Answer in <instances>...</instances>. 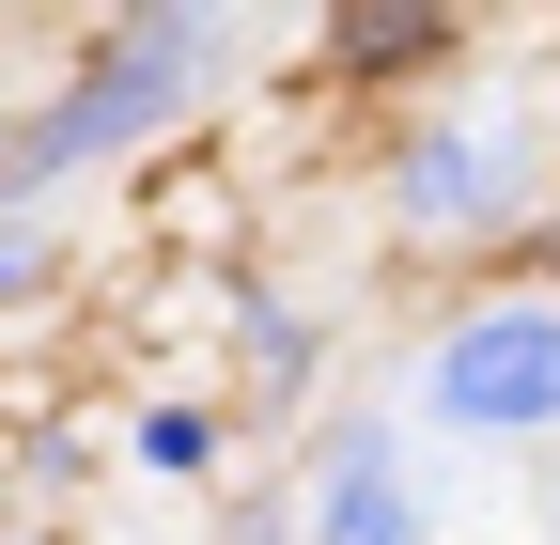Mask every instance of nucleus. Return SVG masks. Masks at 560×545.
<instances>
[{
  "label": "nucleus",
  "instance_id": "obj_1",
  "mask_svg": "<svg viewBox=\"0 0 560 545\" xmlns=\"http://www.w3.org/2000/svg\"><path fill=\"white\" fill-rule=\"evenodd\" d=\"M187 62H202V32H187V16H156L140 47H109V79H79V94H62V109L32 125V141H16V187H47V172H79V156H109L125 125H156V109L187 94Z\"/></svg>",
  "mask_w": 560,
  "mask_h": 545
},
{
  "label": "nucleus",
  "instance_id": "obj_3",
  "mask_svg": "<svg viewBox=\"0 0 560 545\" xmlns=\"http://www.w3.org/2000/svg\"><path fill=\"white\" fill-rule=\"evenodd\" d=\"M327 545H420V499H405V452L389 437H342L327 452V499H312Z\"/></svg>",
  "mask_w": 560,
  "mask_h": 545
},
{
  "label": "nucleus",
  "instance_id": "obj_5",
  "mask_svg": "<svg viewBox=\"0 0 560 545\" xmlns=\"http://www.w3.org/2000/svg\"><path fill=\"white\" fill-rule=\"evenodd\" d=\"M420 47H452V16H420V0H359L342 16V62H420Z\"/></svg>",
  "mask_w": 560,
  "mask_h": 545
},
{
  "label": "nucleus",
  "instance_id": "obj_6",
  "mask_svg": "<svg viewBox=\"0 0 560 545\" xmlns=\"http://www.w3.org/2000/svg\"><path fill=\"white\" fill-rule=\"evenodd\" d=\"M140 452H156V467H202L219 437H202V405H156V421H140Z\"/></svg>",
  "mask_w": 560,
  "mask_h": 545
},
{
  "label": "nucleus",
  "instance_id": "obj_7",
  "mask_svg": "<svg viewBox=\"0 0 560 545\" xmlns=\"http://www.w3.org/2000/svg\"><path fill=\"white\" fill-rule=\"evenodd\" d=\"M32 281V219H0V297H16Z\"/></svg>",
  "mask_w": 560,
  "mask_h": 545
},
{
  "label": "nucleus",
  "instance_id": "obj_2",
  "mask_svg": "<svg viewBox=\"0 0 560 545\" xmlns=\"http://www.w3.org/2000/svg\"><path fill=\"white\" fill-rule=\"evenodd\" d=\"M436 405L467 437H529V421H560V312H482L467 344L436 359Z\"/></svg>",
  "mask_w": 560,
  "mask_h": 545
},
{
  "label": "nucleus",
  "instance_id": "obj_4",
  "mask_svg": "<svg viewBox=\"0 0 560 545\" xmlns=\"http://www.w3.org/2000/svg\"><path fill=\"white\" fill-rule=\"evenodd\" d=\"M405 202H420V219H499V141H420L405 156Z\"/></svg>",
  "mask_w": 560,
  "mask_h": 545
}]
</instances>
